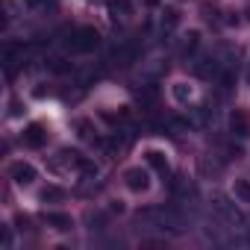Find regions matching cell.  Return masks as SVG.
I'll return each instance as SVG.
<instances>
[{
  "instance_id": "6da1fadb",
  "label": "cell",
  "mask_w": 250,
  "mask_h": 250,
  "mask_svg": "<svg viewBox=\"0 0 250 250\" xmlns=\"http://www.w3.org/2000/svg\"><path fill=\"white\" fill-rule=\"evenodd\" d=\"M97 44H100V33L94 27H80L68 36L65 50L68 53H91V50H97Z\"/></svg>"
},
{
  "instance_id": "7a4b0ae2",
  "label": "cell",
  "mask_w": 250,
  "mask_h": 250,
  "mask_svg": "<svg viewBox=\"0 0 250 250\" xmlns=\"http://www.w3.org/2000/svg\"><path fill=\"white\" fill-rule=\"evenodd\" d=\"M124 183H127L130 191L142 194V191L150 188V174H147L145 168H127V171H124Z\"/></svg>"
},
{
  "instance_id": "3957f363",
  "label": "cell",
  "mask_w": 250,
  "mask_h": 250,
  "mask_svg": "<svg viewBox=\"0 0 250 250\" xmlns=\"http://www.w3.org/2000/svg\"><path fill=\"white\" fill-rule=\"evenodd\" d=\"M9 177H12L15 186H33L36 177H39V171H36L30 162H12V165H9Z\"/></svg>"
},
{
  "instance_id": "277c9868",
  "label": "cell",
  "mask_w": 250,
  "mask_h": 250,
  "mask_svg": "<svg viewBox=\"0 0 250 250\" xmlns=\"http://www.w3.org/2000/svg\"><path fill=\"white\" fill-rule=\"evenodd\" d=\"M21 142H24L27 147H33V150H39V147L47 145V130L42 127V124H27L24 133H21Z\"/></svg>"
},
{
  "instance_id": "5b68a950",
  "label": "cell",
  "mask_w": 250,
  "mask_h": 250,
  "mask_svg": "<svg viewBox=\"0 0 250 250\" xmlns=\"http://www.w3.org/2000/svg\"><path fill=\"white\" fill-rule=\"evenodd\" d=\"M85 162V156H80L77 150H59V156L50 162L53 171H71V168H80Z\"/></svg>"
},
{
  "instance_id": "8992f818",
  "label": "cell",
  "mask_w": 250,
  "mask_h": 250,
  "mask_svg": "<svg viewBox=\"0 0 250 250\" xmlns=\"http://www.w3.org/2000/svg\"><path fill=\"white\" fill-rule=\"evenodd\" d=\"M194 74H197L200 80H215V77L221 74V62H218L215 56H203V59L194 65Z\"/></svg>"
},
{
  "instance_id": "52a82bcc",
  "label": "cell",
  "mask_w": 250,
  "mask_h": 250,
  "mask_svg": "<svg viewBox=\"0 0 250 250\" xmlns=\"http://www.w3.org/2000/svg\"><path fill=\"white\" fill-rule=\"evenodd\" d=\"M145 162H147L156 174H162V177L171 174V162H168V156H165L162 150H145Z\"/></svg>"
},
{
  "instance_id": "ba28073f",
  "label": "cell",
  "mask_w": 250,
  "mask_h": 250,
  "mask_svg": "<svg viewBox=\"0 0 250 250\" xmlns=\"http://www.w3.org/2000/svg\"><path fill=\"white\" fill-rule=\"evenodd\" d=\"M44 224L47 227H53V229H71L74 227V218L71 215H65V212H44Z\"/></svg>"
},
{
  "instance_id": "9c48e42d",
  "label": "cell",
  "mask_w": 250,
  "mask_h": 250,
  "mask_svg": "<svg viewBox=\"0 0 250 250\" xmlns=\"http://www.w3.org/2000/svg\"><path fill=\"white\" fill-rule=\"evenodd\" d=\"M171 94H174V100H177L180 106H188V100L194 97V88H191L188 83H174V85H171Z\"/></svg>"
},
{
  "instance_id": "30bf717a",
  "label": "cell",
  "mask_w": 250,
  "mask_h": 250,
  "mask_svg": "<svg viewBox=\"0 0 250 250\" xmlns=\"http://www.w3.org/2000/svg\"><path fill=\"white\" fill-rule=\"evenodd\" d=\"M106 6H109L112 15H121V18L133 15V3H130V0H106Z\"/></svg>"
},
{
  "instance_id": "8fae6325",
  "label": "cell",
  "mask_w": 250,
  "mask_h": 250,
  "mask_svg": "<svg viewBox=\"0 0 250 250\" xmlns=\"http://www.w3.org/2000/svg\"><path fill=\"white\" fill-rule=\"evenodd\" d=\"M232 197L238 203H247L250 206V180H235L232 183Z\"/></svg>"
},
{
  "instance_id": "7c38bea8",
  "label": "cell",
  "mask_w": 250,
  "mask_h": 250,
  "mask_svg": "<svg viewBox=\"0 0 250 250\" xmlns=\"http://www.w3.org/2000/svg\"><path fill=\"white\" fill-rule=\"evenodd\" d=\"M65 197V188H59V186H47L44 191H42V200L44 203H53V200H62Z\"/></svg>"
},
{
  "instance_id": "4fadbf2b",
  "label": "cell",
  "mask_w": 250,
  "mask_h": 250,
  "mask_svg": "<svg viewBox=\"0 0 250 250\" xmlns=\"http://www.w3.org/2000/svg\"><path fill=\"white\" fill-rule=\"evenodd\" d=\"M232 130H235L238 136H247V121H244L241 112H232Z\"/></svg>"
},
{
  "instance_id": "5bb4252c",
  "label": "cell",
  "mask_w": 250,
  "mask_h": 250,
  "mask_svg": "<svg viewBox=\"0 0 250 250\" xmlns=\"http://www.w3.org/2000/svg\"><path fill=\"white\" fill-rule=\"evenodd\" d=\"M197 42H200V33H197V30H191V33L186 36V42H183V50H186V53H191V50L197 47Z\"/></svg>"
},
{
  "instance_id": "9a60e30c",
  "label": "cell",
  "mask_w": 250,
  "mask_h": 250,
  "mask_svg": "<svg viewBox=\"0 0 250 250\" xmlns=\"http://www.w3.org/2000/svg\"><path fill=\"white\" fill-rule=\"evenodd\" d=\"M77 130H80V133H77L80 139H91V124H88L85 118H83V121H77Z\"/></svg>"
},
{
  "instance_id": "2e32d148",
  "label": "cell",
  "mask_w": 250,
  "mask_h": 250,
  "mask_svg": "<svg viewBox=\"0 0 250 250\" xmlns=\"http://www.w3.org/2000/svg\"><path fill=\"white\" fill-rule=\"evenodd\" d=\"M80 171H83V177H88V180H91V177H97V165H94V162H88V159L80 165Z\"/></svg>"
},
{
  "instance_id": "e0dca14e",
  "label": "cell",
  "mask_w": 250,
  "mask_h": 250,
  "mask_svg": "<svg viewBox=\"0 0 250 250\" xmlns=\"http://www.w3.org/2000/svg\"><path fill=\"white\" fill-rule=\"evenodd\" d=\"M27 9H47V3L53 6V0H24Z\"/></svg>"
},
{
  "instance_id": "ac0fdd59",
  "label": "cell",
  "mask_w": 250,
  "mask_h": 250,
  "mask_svg": "<svg viewBox=\"0 0 250 250\" xmlns=\"http://www.w3.org/2000/svg\"><path fill=\"white\" fill-rule=\"evenodd\" d=\"M174 24H177V12H174V9H168V12H165V18H162V27H165V30H171Z\"/></svg>"
},
{
  "instance_id": "d6986e66",
  "label": "cell",
  "mask_w": 250,
  "mask_h": 250,
  "mask_svg": "<svg viewBox=\"0 0 250 250\" xmlns=\"http://www.w3.org/2000/svg\"><path fill=\"white\" fill-rule=\"evenodd\" d=\"M0 241H3V247L12 244V238H9V227H0Z\"/></svg>"
},
{
  "instance_id": "ffe728a7",
  "label": "cell",
  "mask_w": 250,
  "mask_h": 250,
  "mask_svg": "<svg viewBox=\"0 0 250 250\" xmlns=\"http://www.w3.org/2000/svg\"><path fill=\"white\" fill-rule=\"evenodd\" d=\"M109 209H112V212H118V215H121V212H124V203H121V200H112V206H109Z\"/></svg>"
},
{
  "instance_id": "44dd1931",
  "label": "cell",
  "mask_w": 250,
  "mask_h": 250,
  "mask_svg": "<svg viewBox=\"0 0 250 250\" xmlns=\"http://www.w3.org/2000/svg\"><path fill=\"white\" fill-rule=\"evenodd\" d=\"M247 80H250V71H247Z\"/></svg>"
}]
</instances>
